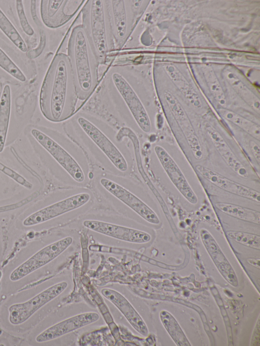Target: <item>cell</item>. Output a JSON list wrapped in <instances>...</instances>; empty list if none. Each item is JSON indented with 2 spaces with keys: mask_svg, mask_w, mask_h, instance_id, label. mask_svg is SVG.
I'll list each match as a JSON object with an SVG mask.
<instances>
[{
  "mask_svg": "<svg viewBox=\"0 0 260 346\" xmlns=\"http://www.w3.org/2000/svg\"><path fill=\"white\" fill-rule=\"evenodd\" d=\"M78 97L68 57L58 53L53 58L40 89L39 105L43 116L58 123L75 113Z\"/></svg>",
  "mask_w": 260,
  "mask_h": 346,
  "instance_id": "cell-3",
  "label": "cell"
},
{
  "mask_svg": "<svg viewBox=\"0 0 260 346\" xmlns=\"http://www.w3.org/2000/svg\"><path fill=\"white\" fill-rule=\"evenodd\" d=\"M134 68L113 66L106 76L107 94L120 119L135 132L149 133L150 118L142 98L139 79Z\"/></svg>",
  "mask_w": 260,
  "mask_h": 346,
  "instance_id": "cell-2",
  "label": "cell"
},
{
  "mask_svg": "<svg viewBox=\"0 0 260 346\" xmlns=\"http://www.w3.org/2000/svg\"><path fill=\"white\" fill-rule=\"evenodd\" d=\"M30 2V14L38 30L39 41L37 47L27 53V56L30 59H35L43 51L46 45V37L43 26L37 15L36 1H31Z\"/></svg>",
  "mask_w": 260,
  "mask_h": 346,
  "instance_id": "cell-26",
  "label": "cell"
},
{
  "mask_svg": "<svg viewBox=\"0 0 260 346\" xmlns=\"http://www.w3.org/2000/svg\"><path fill=\"white\" fill-rule=\"evenodd\" d=\"M67 56L78 99L85 100L97 85L99 62L81 24L72 30L68 41Z\"/></svg>",
  "mask_w": 260,
  "mask_h": 346,
  "instance_id": "cell-4",
  "label": "cell"
},
{
  "mask_svg": "<svg viewBox=\"0 0 260 346\" xmlns=\"http://www.w3.org/2000/svg\"><path fill=\"white\" fill-rule=\"evenodd\" d=\"M101 292L122 313L136 331L143 336L148 335V330L145 323L124 296L118 291L107 288L102 289Z\"/></svg>",
  "mask_w": 260,
  "mask_h": 346,
  "instance_id": "cell-19",
  "label": "cell"
},
{
  "mask_svg": "<svg viewBox=\"0 0 260 346\" xmlns=\"http://www.w3.org/2000/svg\"><path fill=\"white\" fill-rule=\"evenodd\" d=\"M160 318L167 332L177 345H190L179 324L171 314L162 310L160 313Z\"/></svg>",
  "mask_w": 260,
  "mask_h": 346,
  "instance_id": "cell-23",
  "label": "cell"
},
{
  "mask_svg": "<svg viewBox=\"0 0 260 346\" xmlns=\"http://www.w3.org/2000/svg\"><path fill=\"white\" fill-rule=\"evenodd\" d=\"M30 133L71 180L78 184L85 181L86 171L78 159L82 149L74 141L60 132L49 133L36 128Z\"/></svg>",
  "mask_w": 260,
  "mask_h": 346,
  "instance_id": "cell-5",
  "label": "cell"
},
{
  "mask_svg": "<svg viewBox=\"0 0 260 346\" xmlns=\"http://www.w3.org/2000/svg\"><path fill=\"white\" fill-rule=\"evenodd\" d=\"M73 241L72 237L67 236L44 247L15 268L10 274V280L19 281L49 263L67 249Z\"/></svg>",
  "mask_w": 260,
  "mask_h": 346,
  "instance_id": "cell-10",
  "label": "cell"
},
{
  "mask_svg": "<svg viewBox=\"0 0 260 346\" xmlns=\"http://www.w3.org/2000/svg\"><path fill=\"white\" fill-rule=\"evenodd\" d=\"M249 144L253 156L259 164L260 161V148L259 145L253 140L250 141Z\"/></svg>",
  "mask_w": 260,
  "mask_h": 346,
  "instance_id": "cell-31",
  "label": "cell"
},
{
  "mask_svg": "<svg viewBox=\"0 0 260 346\" xmlns=\"http://www.w3.org/2000/svg\"><path fill=\"white\" fill-rule=\"evenodd\" d=\"M247 262L251 265L259 268V259L255 258H249L247 260Z\"/></svg>",
  "mask_w": 260,
  "mask_h": 346,
  "instance_id": "cell-32",
  "label": "cell"
},
{
  "mask_svg": "<svg viewBox=\"0 0 260 346\" xmlns=\"http://www.w3.org/2000/svg\"><path fill=\"white\" fill-rule=\"evenodd\" d=\"M99 185L106 191L125 204L149 223L157 225L160 222L157 214L140 198L123 185L107 177H102Z\"/></svg>",
  "mask_w": 260,
  "mask_h": 346,
  "instance_id": "cell-8",
  "label": "cell"
},
{
  "mask_svg": "<svg viewBox=\"0 0 260 346\" xmlns=\"http://www.w3.org/2000/svg\"><path fill=\"white\" fill-rule=\"evenodd\" d=\"M167 103L183 132L194 158L199 160L203 158V151L195 130L185 112L177 99L169 91L164 93Z\"/></svg>",
  "mask_w": 260,
  "mask_h": 346,
  "instance_id": "cell-16",
  "label": "cell"
},
{
  "mask_svg": "<svg viewBox=\"0 0 260 346\" xmlns=\"http://www.w3.org/2000/svg\"><path fill=\"white\" fill-rule=\"evenodd\" d=\"M83 225L96 232L127 242L146 243L151 238L147 232L101 221L86 220L83 221Z\"/></svg>",
  "mask_w": 260,
  "mask_h": 346,
  "instance_id": "cell-14",
  "label": "cell"
},
{
  "mask_svg": "<svg viewBox=\"0 0 260 346\" xmlns=\"http://www.w3.org/2000/svg\"><path fill=\"white\" fill-rule=\"evenodd\" d=\"M67 287V282H60L47 288L25 302L11 305L9 308V322L13 325L22 324L40 308L59 295Z\"/></svg>",
  "mask_w": 260,
  "mask_h": 346,
  "instance_id": "cell-9",
  "label": "cell"
},
{
  "mask_svg": "<svg viewBox=\"0 0 260 346\" xmlns=\"http://www.w3.org/2000/svg\"><path fill=\"white\" fill-rule=\"evenodd\" d=\"M82 26L99 63H105L115 47L106 1L88 0L81 11Z\"/></svg>",
  "mask_w": 260,
  "mask_h": 346,
  "instance_id": "cell-6",
  "label": "cell"
},
{
  "mask_svg": "<svg viewBox=\"0 0 260 346\" xmlns=\"http://www.w3.org/2000/svg\"><path fill=\"white\" fill-rule=\"evenodd\" d=\"M91 196L80 192L43 208L27 217L23 222L25 226H34L54 219L86 204Z\"/></svg>",
  "mask_w": 260,
  "mask_h": 346,
  "instance_id": "cell-12",
  "label": "cell"
},
{
  "mask_svg": "<svg viewBox=\"0 0 260 346\" xmlns=\"http://www.w3.org/2000/svg\"><path fill=\"white\" fill-rule=\"evenodd\" d=\"M0 67L17 80L24 82L26 78L21 70L0 48Z\"/></svg>",
  "mask_w": 260,
  "mask_h": 346,
  "instance_id": "cell-28",
  "label": "cell"
},
{
  "mask_svg": "<svg viewBox=\"0 0 260 346\" xmlns=\"http://www.w3.org/2000/svg\"><path fill=\"white\" fill-rule=\"evenodd\" d=\"M196 169L203 177L218 188L233 194L259 202V192L230 180L202 165H197Z\"/></svg>",
  "mask_w": 260,
  "mask_h": 346,
  "instance_id": "cell-17",
  "label": "cell"
},
{
  "mask_svg": "<svg viewBox=\"0 0 260 346\" xmlns=\"http://www.w3.org/2000/svg\"><path fill=\"white\" fill-rule=\"evenodd\" d=\"M66 134L82 149L105 159L116 170L126 172L129 169L128 150L123 141L117 138L115 128L99 117L79 112L66 120Z\"/></svg>",
  "mask_w": 260,
  "mask_h": 346,
  "instance_id": "cell-1",
  "label": "cell"
},
{
  "mask_svg": "<svg viewBox=\"0 0 260 346\" xmlns=\"http://www.w3.org/2000/svg\"><path fill=\"white\" fill-rule=\"evenodd\" d=\"M84 0H42L40 15L44 24L57 28L68 23L84 4Z\"/></svg>",
  "mask_w": 260,
  "mask_h": 346,
  "instance_id": "cell-11",
  "label": "cell"
},
{
  "mask_svg": "<svg viewBox=\"0 0 260 346\" xmlns=\"http://www.w3.org/2000/svg\"><path fill=\"white\" fill-rule=\"evenodd\" d=\"M154 153L169 178L181 195L190 203L196 204L198 197L179 167L161 146L154 147Z\"/></svg>",
  "mask_w": 260,
  "mask_h": 346,
  "instance_id": "cell-13",
  "label": "cell"
},
{
  "mask_svg": "<svg viewBox=\"0 0 260 346\" xmlns=\"http://www.w3.org/2000/svg\"><path fill=\"white\" fill-rule=\"evenodd\" d=\"M11 111V92L9 85L4 86L0 98V153L5 148Z\"/></svg>",
  "mask_w": 260,
  "mask_h": 346,
  "instance_id": "cell-21",
  "label": "cell"
},
{
  "mask_svg": "<svg viewBox=\"0 0 260 346\" xmlns=\"http://www.w3.org/2000/svg\"><path fill=\"white\" fill-rule=\"evenodd\" d=\"M22 2L23 1L21 0L16 1L17 17L23 32L28 36H32L34 34L35 31L27 20Z\"/></svg>",
  "mask_w": 260,
  "mask_h": 346,
  "instance_id": "cell-29",
  "label": "cell"
},
{
  "mask_svg": "<svg viewBox=\"0 0 260 346\" xmlns=\"http://www.w3.org/2000/svg\"><path fill=\"white\" fill-rule=\"evenodd\" d=\"M226 234L232 239L243 245L258 250L260 249L258 235L239 231H229Z\"/></svg>",
  "mask_w": 260,
  "mask_h": 346,
  "instance_id": "cell-27",
  "label": "cell"
},
{
  "mask_svg": "<svg viewBox=\"0 0 260 346\" xmlns=\"http://www.w3.org/2000/svg\"><path fill=\"white\" fill-rule=\"evenodd\" d=\"M0 170L22 186L30 189L33 185L24 177L0 162Z\"/></svg>",
  "mask_w": 260,
  "mask_h": 346,
  "instance_id": "cell-30",
  "label": "cell"
},
{
  "mask_svg": "<svg viewBox=\"0 0 260 346\" xmlns=\"http://www.w3.org/2000/svg\"><path fill=\"white\" fill-rule=\"evenodd\" d=\"M215 206L221 212L230 216L251 223L259 224L260 213L257 211L226 202H217L215 204Z\"/></svg>",
  "mask_w": 260,
  "mask_h": 346,
  "instance_id": "cell-22",
  "label": "cell"
},
{
  "mask_svg": "<svg viewBox=\"0 0 260 346\" xmlns=\"http://www.w3.org/2000/svg\"><path fill=\"white\" fill-rule=\"evenodd\" d=\"M0 29L19 50L22 52L27 51V47L25 41L1 9Z\"/></svg>",
  "mask_w": 260,
  "mask_h": 346,
  "instance_id": "cell-24",
  "label": "cell"
},
{
  "mask_svg": "<svg viewBox=\"0 0 260 346\" xmlns=\"http://www.w3.org/2000/svg\"><path fill=\"white\" fill-rule=\"evenodd\" d=\"M115 47L120 49L126 43L135 25L137 18L130 1H106Z\"/></svg>",
  "mask_w": 260,
  "mask_h": 346,
  "instance_id": "cell-7",
  "label": "cell"
},
{
  "mask_svg": "<svg viewBox=\"0 0 260 346\" xmlns=\"http://www.w3.org/2000/svg\"><path fill=\"white\" fill-rule=\"evenodd\" d=\"M200 235L203 244L215 265L222 276L234 287L238 285L236 273L212 234L202 228Z\"/></svg>",
  "mask_w": 260,
  "mask_h": 346,
  "instance_id": "cell-18",
  "label": "cell"
},
{
  "mask_svg": "<svg viewBox=\"0 0 260 346\" xmlns=\"http://www.w3.org/2000/svg\"><path fill=\"white\" fill-rule=\"evenodd\" d=\"M204 128L215 149L228 165L239 176L247 178L248 171L220 134L208 122H205Z\"/></svg>",
  "mask_w": 260,
  "mask_h": 346,
  "instance_id": "cell-20",
  "label": "cell"
},
{
  "mask_svg": "<svg viewBox=\"0 0 260 346\" xmlns=\"http://www.w3.org/2000/svg\"><path fill=\"white\" fill-rule=\"evenodd\" d=\"M99 315L95 312H87L77 315L49 327L36 338L38 342L54 339L68 333L96 322Z\"/></svg>",
  "mask_w": 260,
  "mask_h": 346,
  "instance_id": "cell-15",
  "label": "cell"
},
{
  "mask_svg": "<svg viewBox=\"0 0 260 346\" xmlns=\"http://www.w3.org/2000/svg\"><path fill=\"white\" fill-rule=\"evenodd\" d=\"M222 115L225 119L232 122L251 136L259 140L260 128L258 124L231 112L224 111L222 112Z\"/></svg>",
  "mask_w": 260,
  "mask_h": 346,
  "instance_id": "cell-25",
  "label": "cell"
}]
</instances>
